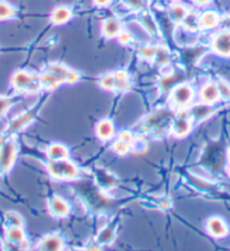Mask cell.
<instances>
[{"label":"cell","mask_w":230,"mask_h":251,"mask_svg":"<svg viewBox=\"0 0 230 251\" xmlns=\"http://www.w3.org/2000/svg\"><path fill=\"white\" fill-rule=\"evenodd\" d=\"M18 147L10 135H0V173H8L13 168L17 158Z\"/></svg>","instance_id":"cell-1"},{"label":"cell","mask_w":230,"mask_h":251,"mask_svg":"<svg viewBox=\"0 0 230 251\" xmlns=\"http://www.w3.org/2000/svg\"><path fill=\"white\" fill-rule=\"evenodd\" d=\"M10 83L19 94H35L42 88L40 78L24 70L15 72L10 79Z\"/></svg>","instance_id":"cell-2"},{"label":"cell","mask_w":230,"mask_h":251,"mask_svg":"<svg viewBox=\"0 0 230 251\" xmlns=\"http://www.w3.org/2000/svg\"><path fill=\"white\" fill-rule=\"evenodd\" d=\"M48 170L55 179L70 180L78 176V168L74 162L66 159L51 160L48 166Z\"/></svg>","instance_id":"cell-3"},{"label":"cell","mask_w":230,"mask_h":251,"mask_svg":"<svg viewBox=\"0 0 230 251\" xmlns=\"http://www.w3.org/2000/svg\"><path fill=\"white\" fill-rule=\"evenodd\" d=\"M193 89L189 85L183 83L176 87L172 93V102L176 107H185L191 102L193 98Z\"/></svg>","instance_id":"cell-4"},{"label":"cell","mask_w":230,"mask_h":251,"mask_svg":"<svg viewBox=\"0 0 230 251\" xmlns=\"http://www.w3.org/2000/svg\"><path fill=\"white\" fill-rule=\"evenodd\" d=\"M191 113L183 111L177 115L172 122V132L175 136H184L191 131Z\"/></svg>","instance_id":"cell-5"},{"label":"cell","mask_w":230,"mask_h":251,"mask_svg":"<svg viewBox=\"0 0 230 251\" xmlns=\"http://www.w3.org/2000/svg\"><path fill=\"white\" fill-rule=\"evenodd\" d=\"M47 71L53 72V74L59 75L64 82H69V83H75L78 81L80 78L78 72L69 69V68H67L66 66H63V64L61 63H51L47 68Z\"/></svg>","instance_id":"cell-6"},{"label":"cell","mask_w":230,"mask_h":251,"mask_svg":"<svg viewBox=\"0 0 230 251\" xmlns=\"http://www.w3.org/2000/svg\"><path fill=\"white\" fill-rule=\"evenodd\" d=\"M33 119H34L33 112H26V113L21 114V115L16 116L15 119H13L9 122L8 126H7V128H6V134L11 135L19 131H22L23 128H25L26 126H28L30 122L33 121Z\"/></svg>","instance_id":"cell-7"},{"label":"cell","mask_w":230,"mask_h":251,"mask_svg":"<svg viewBox=\"0 0 230 251\" xmlns=\"http://www.w3.org/2000/svg\"><path fill=\"white\" fill-rule=\"evenodd\" d=\"M172 113L167 111H162L158 113H155L147 117L145 120V125L150 130H159V128L165 127L168 124V122H171Z\"/></svg>","instance_id":"cell-8"},{"label":"cell","mask_w":230,"mask_h":251,"mask_svg":"<svg viewBox=\"0 0 230 251\" xmlns=\"http://www.w3.org/2000/svg\"><path fill=\"white\" fill-rule=\"evenodd\" d=\"M213 50L218 54L229 56L230 55V32H221L214 37L212 42Z\"/></svg>","instance_id":"cell-9"},{"label":"cell","mask_w":230,"mask_h":251,"mask_svg":"<svg viewBox=\"0 0 230 251\" xmlns=\"http://www.w3.org/2000/svg\"><path fill=\"white\" fill-rule=\"evenodd\" d=\"M206 230L209 231L211 235L216 238H222L226 237L228 233V227L224 222V220L218 218V216H213L210 218L206 222Z\"/></svg>","instance_id":"cell-10"},{"label":"cell","mask_w":230,"mask_h":251,"mask_svg":"<svg viewBox=\"0 0 230 251\" xmlns=\"http://www.w3.org/2000/svg\"><path fill=\"white\" fill-rule=\"evenodd\" d=\"M49 207L52 214L57 216V218H66L69 214V212H70V206H69L67 201L58 196L52 197V199L50 200Z\"/></svg>","instance_id":"cell-11"},{"label":"cell","mask_w":230,"mask_h":251,"mask_svg":"<svg viewBox=\"0 0 230 251\" xmlns=\"http://www.w3.org/2000/svg\"><path fill=\"white\" fill-rule=\"evenodd\" d=\"M131 146H133V135L128 131L121 132L118 135V139L116 142L114 143L113 149L116 151L118 154H126L131 149Z\"/></svg>","instance_id":"cell-12"},{"label":"cell","mask_w":230,"mask_h":251,"mask_svg":"<svg viewBox=\"0 0 230 251\" xmlns=\"http://www.w3.org/2000/svg\"><path fill=\"white\" fill-rule=\"evenodd\" d=\"M40 82L42 88H44L45 90H55L64 81L59 77V75L53 74V72L45 70V72H43L40 77Z\"/></svg>","instance_id":"cell-13"},{"label":"cell","mask_w":230,"mask_h":251,"mask_svg":"<svg viewBox=\"0 0 230 251\" xmlns=\"http://www.w3.org/2000/svg\"><path fill=\"white\" fill-rule=\"evenodd\" d=\"M96 134L101 140L107 141L114 134V124L111 120H102L96 125Z\"/></svg>","instance_id":"cell-14"},{"label":"cell","mask_w":230,"mask_h":251,"mask_svg":"<svg viewBox=\"0 0 230 251\" xmlns=\"http://www.w3.org/2000/svg\"><path fill=\"white\" fill-rule=\"evenodd\" d=\"M220 95H219V90H218L217 83L208 82L202 87L201 98L203 101L206 102V104H212V102L217 101Z\"/></svg>","instance_id":"cell-15"},{"label":"cell","mask_w":230,"mask_h":251,"mask_svg":"<svg viewBox=\"0 0 230 251\" xmlns=\"http://www.w3.org/2000/svg\"><path fill=\"white\" fill-rule=\"evenodd\" d=\"M63 248V241L59 235L49 234L43 238V240L40 242L38 249L41 250H61Z\"/></svg>","instance_id":"cell-16"},{"label":"cell","mask_w":230,"mask_h":251,"mask_svg":"<svg viewBox=\"0 0 230 251\" xmlns=\"http://www.w3.org/2000/svg\"><path fill=\"white\" fill-rule=\"evenodd\" d=\"M121 27L122 26L120 21L115 20V18H110V20H106L104 24H103L102 33L107 39H112V37L118 35V33L121 32Z\"/></svg>","instance_id":"cell-17"},{"label":"cell","mask_w":230,"mask_h":251,"mask_svg":"<svg viewBox=\"0 0 230 251\" xmlns=\"http://www.w3.org/2000/svg\"><path fill=\"white\" fill-rule=\"evenodd\" d=\"M6 240L11 241L18 245H24L26 242V234L23 227H6Z\"/></svg>","instance_id":"cell-18"},{"label":"cell","mask_w":230,"mask_h":251,"mask_svg":"<svg viewBox=\"0 0 230 251\" xmlns=\"http://www.w3.org/2000/svg\"><path fill=\"white\" fill-rule=\"evenodd\" d=\"M47 154L50 160H60V159H66L68 157L69 151L63 144L53 143L49 146Z\"/></svg>","instance_id":"cell-19"},{"label":"cell","mask_w":230,"mask_h":251,"mask_svg":"<svg viewBox=\"0 0 230 251\" xmlns=\"http://www.w3.org/2000/svg\"><path fill=\"white\" fill-rule=\"evenodd\" d=\"M190 113H191L192 119L200 122V121L208 119L211 114L213 113V108L211 107L210 104H206V102H204V104H202V105L194 106V107L190 111Z\"/></svg>","instance_id":"cell-20"},{"label":"cell","mask_w":230,"mask_h":251,"mask_svg":"<svg viewBox=\"0 0 230 251\" xmlns=\"http://www.w3.org/2000/svg\"><path fill=\"white\" fill-rule=\"evenodd\" d=\"M71 18V10L68 7H57L51 15V22L56 25H61L67 23Z\"/></svg>","instance_id":"cell-21"},{"label":"cell","mask_w":230,"mask_h":251,"mask_svg":"<svg viewBox=\"0 0 230 251\" xmlns=\"http://www.w3.org/2000/svg\"><path fill=\"white\" fill-rule=\"evenodd\" d=\"M115 78V88L114 91H126L130 88V82L128 78V74L125 71H116L114 72Z\"/></svg>","instance_id":"cell-22"},{"label":"cell","mask_w":230,"mask_h":251,"mask_svg":"<svg viewBox=\"0 0 230 251\" xmlns=\"http://www.w3.org/2000/svg\"><path fill=\"white\" fill-rule=\"evenodd\" d=\"M200 23L203 27L205 28L216 27L218 23H219V15H218L216 11H205V13L202 14Z\"/></svg>","instance_id":"cell-23"},{"label":"cell","mask_w":230,"mask_h":251,"mask_svg":"<svg viewBox=\"0 0 230 251\" xmlns=\"http://www.w3.org/2000/svg\"><path fill=\"white\" fill-rule=\"evenodd\" d=\"M24 219L16 212H7L5 214V226L6 227H24Z\"/></svg>","instance_id":"cell-24"},{"label":"cell","mask_w":230,"mask_h":251,"mask_svg":"<svg viewBox=\"0 0 230 251\" xmlns=\"http://www.w3.org/2000/svg\"><path fill=\"white\" fill-rule=\"evenodd\" d=\"M15 15H16V11H15L14 7L9 5L7 1L0 0V21L9 20V18H13Z\"/></svg>","instance_id":"cell-25"},{"label":"cell","mask_w":230,"mask_h":251,"mask_svg":"<svg viewBox=\"0 0 230 251\" xmlns=\"http://www.w3.org/2000/svg\"><path fill=\"white\" fill-rule=\"evenodd\" d=\"M172 20H174L175 22H183L184 20H185V17L187 16V9L185 8V7L182 6V5H174L172 7Z\"/></svg>","instance_id":"cell-26"},{"label":"cell","mask_w":230,"mask_h":251,"mask_svg":"<svg viewBox=\"0 0 230 251\" xmlns=\"http://www.w3.org/2000/svg\"><path fill=\"white\" fill-rule=\"evenodd\" d=\"M99 86H101L102 88L106 89V90L114 91V88H115L114 74L105 75L104 77H102L101 79H99Z\"/></svg>","instance_id":"cell-27"},{"label":"cell","mask_w":230,"mask_h":251,"mask_svg":"<svg viewBox=\"0 0 230 251\" xmlns=\"http://www.w3.org/2000/svg\"><path fill=\"white\" fill-rule=\"evenodd\" d=\"M11 106H13V100L11 98L0 96V119H2L8 113Z\"/></svg>","instance_id":"cell-28"},{"label":"cell","mask_w":230,"mask_h":251,"mask_svg":"<svg viewBox=\"0 0 230 251\" xmlns=\"http://www.w3.org/2000/svg\"><path fill=\"white\" fill-rule=\"evenodd\" d=\"M218 90H219V95L225 98V100H230V85L225 80H219L217 82Z\"/></svg>","instance_id":"cell-29"},{"label":"cell","mask_w":230,"mask_h":251,"mask_svg":"<svg viewBox=\"0 0 230 251\" xmlns=\"http://www.w3.org/2000/svg\"><path fill=\"white\" fill-rule=\"evenodd\" d=\"M113 238H114V227L109 226L101 232L98 240L103 243H107L112 241Z\"/></svg>","instance_id":"cell-30"},{"label":"cell","mask_w":230,"mask_h":251,"mask_svg":"<svg viewBox=\"0 0 230 251\" xmlns=\"http://www.w3.org/2000/svg\"><path fill=\"white\" fill-rule=\"evenodd\" d=\"M155 58H157L158 64H165L170 60V53H168V51L165 48H157Z\"/></svg>","instance_id":"cell-31"},{"label":"cell","mask_w":230,"mask_h":251,"mask_svg":"<svg viewBox=\"0 0 230 251\" xmlns=\"http://www.w3.org/2000/svg\"><path fill=\"white\" fill-rule=\"evenodd\" d=\"M156 51H157L156 47H152V45H145V47H144L140 50V54L145 60H151L155 58Z\"/></svg>","instance_id":"cell-32"},{"label":"cell","mask_w":230,"mask_h":251,"mask_svg":"<svg viewBox=\"0 0 230 251\" xmlns=\"http://www.w3.org/2000/svg\"><path fill=\"white\" fill-rule=\"evenodd\" d=\"M117 39H118V42L123 45H126V44H129L130 42H132L131 34L128 32H120L117 35Z\"/></svg>","instance_id":"cell-33"},{"label":"cell","mask_w":230,"mask_h":251,"mask_svg":"<svg viewBox=\"0 0 230 251\" xmlns=\"http://www.w3.org/2000/svg\"><path fill=\"white\" fill-rule=\"evenodd\" d=\"M125 2L134 9H140L143 6V0H125Z\"/></svg>","instance_id":"cell-34"},{"label":"cell","mask_w":230,"mask_h":251,"mask_svg":"<svg viewBox=\"0 0 230 251\" xmlns=\"http://www.w3.org/2000/svg\"><path fill=\"white\" fill-rule=\"evenodd\" d=\"M111 1H112V0H94L95 5H96V6H98V7H104V6H107Z\"/></svg>","instance_id":"cell-35"},{"label":"cell","mask_w":230,"mask_h":251,"mask_svg":"<svg viewBox=\"0 0 230 251\" xmlns=\"http://www.w3.org/2000/svg\"><path fill=\"white\" fill-rule=\"evenodd\" d=\"M195 3H198V5H206V3H209L211 0H193Z\"/></svg>","instance_id":"cell-36"},{"label":"cell","mask_w":230,"mask_h":251,"mask_svg":"<svg viewBox=\"0 0 230 251\" xmlns=\"http://www.w3.org/2000/svg\"><path fill=\"white\" fill-rule=\"evenodd\" d=\"M229 157H230V149H229Z\"/></svg>","instance_id":"cell-37"},{"label":"cell","mask_w":230,"mask_h":251,"mask_svg":"<svg viewBox=\"0 0 230 251\" xmlns=\"http://www.w3.org/2000/svg\"><path fill=\"white\" fill-rule=\"evenodd\" d=\"M229 174H230V168H229Z\"/></svg>","instance_id":"cell-38"}]
</instances>
